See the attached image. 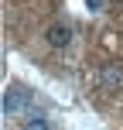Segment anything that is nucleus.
<instances>
[{"instance_id":"1","label":"nucleus","mask_w":123,"mask_h":130,"mask_svg":"<svg viewBox=\"0 0 123 130\" xmlns=\"http://www.w3.org/2000/svg\"><path fill=\"white\" fill-rule=\"evenodd\" d=\"M45 38H48L51 48H65V45L72 41V27H68V24H51V27L45 31Z\"/></svg>"},{"instance_id":"2","label":"nucleus","mask_w":123,"mask_h":130,"mask_svg":"<svg viewBox=\"0 0 123 130\" xmlns=\"http://www.w3.org/2000/svg\"><path fill=\"white\" fill-rule=\"evenodd\" d=\"M27 103H31V96H27V92L10 89V92H7V99H4V113H7V117H14V113H21Z\"/></svg>"},{"instance_id":"3","label":"nucleus","mask_w":123,"mask_h":130,"mask_svg":"<svg viewBox=\"0 0 123 130\" xmlns=\"http://www.w3.org/2000/svg\"><path fill=\"white\" fill-rule=\"evenodd\" d=\"M21 130H51V123H48L45 117H24V123H21Z\"/></svg>"},{"instance_id":"4","label":"nucleus","mask_w":123,"mask_h":130,"mask_svg":"<svg viewBox=\"0 0 123 130\" xmlns=\"http://www.w3.org/2000/svg\"><path fill=\"white\" fill-rule=\"evenodd\" d=\"M120 79H123V75H120L116 69H113V72H106V75H103V82H120Z\"/></svg>"},{"instance_id":"5","label":"nucleus","mask_w":123,"mask_h":130,"mask_svg":"<svg viewBox=\"0 0 123 130\" xmlns=\"http://www.w3.org/2000/svg\"><path fill=\"white\" fill-rule=\"evenodd\" d=\"M85 4H89L92 10H99V4H103V0H85Z\"/></svg>"},{"instance_id":"6","label":"nucleus","mask_w":123,"mask_h":130,"mask_svg":"<svg viewBox=\"0 0 123 130\" xmlns=\"http://www.w3.org/2000/svg\"><path fill=\"white\" fill-rule=\"evenodd\" d=\"M116 4H123V0H116Z\"/></svg>"}]
</instances>
